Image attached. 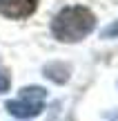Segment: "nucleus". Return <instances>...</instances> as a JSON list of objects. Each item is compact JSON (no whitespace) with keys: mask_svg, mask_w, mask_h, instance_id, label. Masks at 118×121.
<instances>
[{"mask_svg":"<svg viewBox=\"0 0 118 121\" xmlns=\"http://www.w3.org/2000/svg\"><path fill=\"white\" fill-rule=\"evenodd\" d=\"M100 36H103V38H116V36H118V20H114L111 25H107Z\"/></svg>","mask_w":118,"mask_h":121,"instance_id":"obj_6","label":"nucleus"},{"mask_svg":"<svg viewBox=\"0 0 118 121\" xmlns=\"http://www.w3.org/2000/svg\"><path fill=\"white\" fill-rule=\"evenodd\" d=\"M9 87H11V76H9L7 69L0 67V92H7Z\"/></svg>","mask_w":118,"mask_h":121,"instance_id":"obj_5","label":"nucleus"},{"mask_svg":"<svg viewBox=\"0 0 118 121\" xmlns=\"http://www.w3.org/2000/svg\"><path fill=\"white\" fill-rule=\"evenodd\" d=\"M45 99H47V92L38 85H29V87H22L20 96L18 99H11L4 103L9 114L18 119H31V117H38L45 108Z\"/></svg>","mask_w":118,"mask_h":121,"instance_id":"obj_2","label":"nucleus"},{"mask_svg":"<svg viewBox=\"0 0 118 121\" xmlns=\"http://www.w3.org/2000/svg\"><path fill=\"white\" fill-rule=\"evenodd\" d=\"M96 27V16L91 9L83 4L65 7L53 16L51 20V34L60 43H78L85 36H89Z\"/></svg>","mask_w":118,"mask_h":121,"instance_id":"obj_1","label":"nucleus"},{"mask_svg":"<svg viewBox=\"0 0 118 121\" xmlns=\"http://www.w3.org/2000/svg\"><path fill=\"white\" fill-rule=\"evenodd\" d=\"M45 76L56 83H65L69 78V67L65 63H49V65H45Z\"/></svg>","mask_w":118,"mask_h":121,"instance_id":"obj_4","label":"nucleus"},{"mask_svg":"<svg viewBox=\"0 0 118 121\" xmlns=\"http://www.w3.org/2000/svg\"><path fill=\"white\" fill-rule=\"evenodd\" d=\"M38 9V0H0V16L22 20Z\"/></svg>","mask_w":118,"mask_h":121,"instance_id":"obj_3","label":"nucleus"}]
</instances>
